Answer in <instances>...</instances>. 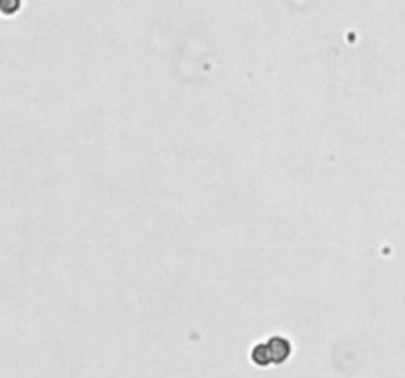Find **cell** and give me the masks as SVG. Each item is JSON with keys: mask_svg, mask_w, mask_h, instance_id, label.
Here are the masks:
<instances>
[{"mask_svg": "<svg viewBox=\"0 0 405 378\" xmlns=\"http://www.w3.org/2000/svg\"><path fill=\"white\" fill-rule=\"evenodd\" d=\"M22 0H0V16L2 18H12L20 12Z\"/></svg>", "mask_w": 405, "mask_h": 378, "instance_id": "obj_1", "label": "cell"}]
</instances>
